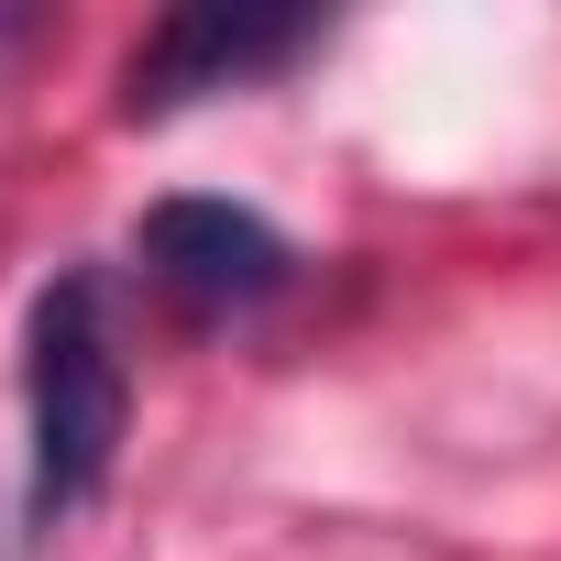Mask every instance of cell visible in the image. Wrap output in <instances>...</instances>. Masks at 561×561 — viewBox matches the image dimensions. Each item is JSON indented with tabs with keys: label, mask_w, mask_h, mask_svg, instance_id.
<instances>
[{
	"label": "cell",
	"mask_w": 561,
	"mask_h": 561,
	"mask_svg": "<svg viewBox=\"0 0 561 561\" xmlns=\"http://www.w3.org/2000/svg\"><path fill=\"white\" fill-rule=\"evenodd\" d=\"M122 419H133V375H122V320H111V275L67 264L34 298L23 331V440H34V528H67L111 462H122Z\"/></svg>",
	"instance_id": "6da1fadb"
},
{
	"label": "cell",
	"mask_w": 561,
	"mask_h": 561,
	"mask_svg": "<svg viewBox=\"0 0 561 561\" xmlns=\"http://www.w3.org/2000/svg\"><path fill=\"white\" fill-rule=\"evenodd\" d=\"M309 45H320V12H231V0L165 12L133 45V67H122V122H165V111H198L220 89H264Z\"/></svg>",
	"instance_id": "7a4b0ae2"
},
{
	"label": "cell",
	"mask_w": 561,
	"mask_h": 561,
	"mask_svg": "<svg viewBox=\"0 0 561 561\" xmlns=\"http://www.w3.org/2000/svg\"><path fill=\"white\" fill-rule=\"evenodd\" d=\"M133 253H144V287L176 320H242V309H264L287 287V264H298L275 242V220H253L231 198H154Z\"/></svg>",
	"instance_id": "3957f363"
}]
</instances>
